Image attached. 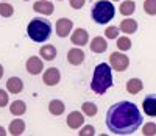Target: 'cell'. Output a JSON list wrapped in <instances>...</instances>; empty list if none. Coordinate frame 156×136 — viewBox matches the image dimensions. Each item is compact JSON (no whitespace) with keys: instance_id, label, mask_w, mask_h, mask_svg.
<instances>
[{"instance_id":"obj_1","label":"cell","mask_w":156,"mask_h":136,"mask_svg":"<svg viewBox=\"0 0 156 136\" xmlns=\"http://www.w3.org/2000/svg\"><path fill=\"white\" fill-rule=\"evenodd\" d=\"M106 127L112 134H133L142 125V114L136 103L122 100L111 105L106 111Z\"/></svg>"},{"instance_id":"obj_2","label":"cell","mask_w":156,"mask_h":136,"mask_svg":"<svg viewBox=\"0 0 156 136\" xmlns=\"http://www.w3.org/2000/svg\"><path fill=\"white\" fill-rule=\"evenodd\" d=\"M112 67L106 63H100L95 69H94V75L90 80V89L95 94H105L109 88H112Z\"/></svg>"},{"instance_id":"obj_3","label":"cell","mask_w":156,"mask_h":136,"mask_svg":"<svg viewBox=\"0 0 156 136\" xmlns=\"http://www.w3.org/2000/svg\"><path fill=\"white\" fill-rule=\"evenodd\" d=\"M27 35L34 42H45L51 36V22L44 17H34L27 25Z\"/></svg>"},{"instance_id":"obj_4","label":"cell","mask_w":156,"mask_h":136,"mask_svg":"<svg viewBox=\"0 0 156 136\" xmlns=\"http://www.w3.org/2000/svg\"><path fill=\"white\" fill-rule=\"evenodd\" d=\"M115 16V8L111 3V0H98L90 9V17L98 25H106Z\"/></svg>"},{"instance_id":"obj_5","label":"cell","mask_w":156,"mask_h":136,"mask_svg":"<svg viewBox=\"0 0 156 136\" xmlns=\"http://www.w3.org/2000/svg\"><path fill=\"white\" fill-rule=\"evenodd\" d=\"M109 66L117 72H123L129 66V58L122 52H112L109 55Z\"/></svg>"},{"instance_id":"obj_6","label":"cell","mask_w":156,"mask_h":136,"mask_svg":"<svg viewBox=\"0 0 156 136\" xmlns=\"http://www.w3.org/2000/svg\"><path fill=\"white\" fill-rule=\"evenodd\" d=\"M25 69L30 75H39L44 69V63H42V58L39 57H30L25 63Z\"/></svg>"},{"instance_id":"obj_7","label":"cell","mask_w":156,"mask_h":136,"mask_svg":"<svg viewBox=\"0 0 156 136\" xmlns=\"http://www.w3.org/2000/svg\"><path fill=\"white\" fill-rule=\"evenodd\" d=\"M72 28H73L72 19H67V17L58 19V22H56V35L59 38H67L69 33L72 31Z\"/></svg>"},{"instance_id":"obj_8","label":"cell","mask_w":156,"mask_h":136,"mask_svg":"<svg viewBox=\"0 0 156 136\" xmlns=\"http://www.w3.org/2000/svg\"><path fill=\"white\" fill-rule=\"evenodd\" d=\"M59 80H61V74H59V69H56V67H48L42 77L44 85L47 86H56L59 83Z\"/></svg>"},{"instance_id":"obj_9","label":"cell","mask_w":156,"mask_h":136,"mask_svg":"<svg viewBox=\"0 0 156 136\" xmlns=\"http://www.w3.org/2000/svg\"><path fill=\"white\" fill-rule=\"evenodd\" d=\"M70 41H72V44L76 46V47H84V46L89 42V33H87L84 28H76V30L72 33Z\"/></svg>"},{"instance_id":"obj_10","label":"cell","mask_w":156,"mask_h":136,"mask_svg":"<svg viewBox=\"0 0 156 136\" xmlns=\"http://www.w3.org/2000/svg\"><path fill=\"white\" fill-rule=\"evenodd\" d=\"M84 52L80 49V47H73V49H70L69 52H67V61H69V64H72V66H80L83 61H84Z\"/></svg>"},{"instance_id":"obj_11","label":"cell","mask_w":156,"mask_h":136,"mask_svg":"<svg viewBox=\"0 0 156 136\" xmlns=\"http://www.w3.org/2000/svg\"><path fill=\"white\" fill-rule=\"evenodd\" d=\"M144 113L150 117H156V94H148L142 102Z\"/></svg>"},{"instance_id":"obj_12","label":"cell","mask_w":156,"mask_h":136,"mask_svg":"<svg viewBox=\"0 0 156 136\" xmlns=\"http://www.w3.org/2000/svg\"><path fill=\"white\" fill-rule=\"evenodd\" d=\"M33 9L36 13H39V14L50 16V14H53L55 6H53V3H50L48 0H37V2L33 5Z\"/></svg>"},{"instance_id":"obj_13","label":"cell","mask_w":156,"mask_h":136,"mask_svg":"<svg viewBox=\"0 0 156 136\" xmlns=\"http://www.w3.org/2000/svg\"><path fill=\"white\" fill-rule=\"evenodd\" d=\"M83 124H84V116L80 111L69 113V116H67V125H69V128L78 130V128L83 127Z\"/></svg>"},{"instance_id":"obj_14","label":"cell","mask_w":156,"mask_h":136,"mask_svg":"<svg viewBox=\"0 0 156 136\" xmlns=\"http://www.w3.org/2000/svg\"><path fill=\"white\" fill-rule=\"evenodd\" d=\"M89 47H90V50H92V53H103L108 49V41L105 38H101V36H95L92 41H90Z\"/></svg>"},{"instance_id":"obj_15","label":"cell","mask_w":156,"mask_h":136,"mask_svg":"<svg viewBox=\"0 0 156 136\" xmlns=\"http://www.w3.org/2000/svg\"><path fill=\"white\" fill-rule=\"evenodd\" d=\"M39 55H41V58L44 61H53L58 55V50L55 46H51V44H45L42 46L41 49H39Z\"/></svg>"},{"instance_id":"obj_16","label":"cell","mask_w":156,"mask_h":136,"mask_svg":"<svg viewBox=\"0 0 156 136\" xmlns=\"http://www.w3.org/2000/svg\"><path fill=\"white\" fill-rule=\"evenodd\" d=\"M6 89H8V92H11V94H19V92H22V89H23V81H22V78H19V77H11V78H8V81H6Z\"/></svg>"},{"instance_id":"obj_17","label":"cell","mask_w":156,"mask_h":136,"mask_svg":"<svg viewBox=\"0 0 156 136\" xmlns=\"http://www.w3.org/2000/svg\"><path fill=\"white\" fill-rule=\"evenodd\" d=\"M142 89H144V83H142L140 78H129L126 81V91L129 94H133V96H136V94H139Z\"/></svg>"},{"instance_id":"obj_18","label":"cell","mask_w":156,"mask_h":136,"mask_svg":"<svg viewBox=\"0 0 156 136\" xmlns=\"http://www.w3.org/2000/svg\"><path fill=\"white\" fill-rule=\"evenodd\" d=\"M120 31L125 35H133L137 31V22L134 19H123L120 22Z\"/></svg>"},{"instance_id":"obj_19","label":"cell","mask_w":156,"mask_h":136,"mask_svg":"<svg viewBox=\"0 0 156 136\" xmlns=\"http://www.w3.org/2000/svg\"><path fill=\"white\" fill-rule=\"evenodd\" d=\"M48 111L53 116H61L64 111H66V105H64V102H61L58 99H53L48 103Z\"/></svg>"},{"instance_id":"obj_20","label":"cell","mask_w":156,"mask_h":136,"mask_svg":"<svg viewBox=\"0 0 156 136\" xmlns=\"http://www.w3.org/2000/svg\"><path fill=\"white\" fill-rule=\"evenodd\" d=\"M8 131H9L12 136H20V134L25 131V122H23L22 119H14V120L9 124Z\"/></svg>"},{"instance_id":"obj_21","label":"cell","mask_w":156,"mask_h":136,"mask_svg":"<svg viewBox=\"0 0 156 136\" xmlns=\"http://www.w3.org/2000/svg\"><path fill=\"white\" fill-rule=\"evenodd\" d=\"M25 111H27V105H25L23 100H14L11 105H9V113L12 116H22L25 114Z\"/></svg>"},{"instance_id":"obj_22","label":"cell","mask_w":156,"mask_h":136,"mask_svg":"<svg viewBox=\"0 0 156 136\" xmlns=\"http://www.w3.org/2000/svg\"><path fill=\"white\" fill-rule=\"evenodd\" d=\"M119 11H120L122 16H131L136 11V3L133 2V0H125V2H122Z\"/></svg>"},{"instance_id":"obj_23","label":"cell","mask_w":156,"mask_h":136,"mask_svg":"<svg viewBox=\"0 0 156 136\" xmlns=\"http://www.w3.org/2000/svg\"><path fill=\"white\" fill-rule=\"evenodd\" d=\"M81 110H83V114H86L87 117H94L98 111V108L94 102H84L81 105Z\"/></svg>"},{"instance_id":"obj_24","label":"cell","mask_w":156,"mask_h":136,"mask_svg":"<svg viewBox=\"0 0 156 136\" xmlns=\"http://www.w3.org/2000/svg\"><path fill=\"white\" fill-rule=\"evenodd\" d=\"M131 39H129L128 36H119L117 38V49H119L120 52H128L129 49H131Z\"/></svg>"},{"instance_id":"obj_25","label":"cell","mask_w":156,"mask_h":136,"mask_svg":"<svg viewBox=\"0 0 156 136\" xmlns=\"http://www.w3.org/2000/svg\"><path fill=\"white\" fill-rule=\"evenodd\" d=\"M14 14V8L8 2H0V16L2 17H11Z\"/></svg>"},{"instance_id":"obj_26","label":"cell","mask_w":156,"mask_h":136,"mask_svg":"<svg viewBox=\"0 0 156 136\" xmlns=\"http://www.w3.org/2000/svg\"><path fill=\"white\" fill-rule=\"evenodd\" d=\"M144 11L148 16H156V0H145L144 2Z\"/></svg>"},{"instance_id":"obj_27","label":"cell","mask_w":156,"mask_h":136,"mask_svg":"<svg viewBox=\"0 0 156 136\" xmlns=\"http://www.w3.org/2000/svg\"><path fill=\"white\" fill-rule=\"evenodd\" d=\"M119 27H114V25H109L106 27V30H105V36L106 39H117L119 38Z\"/></svg>"},{"instance_id":"obj_28","label":"cell","mask_w":156,"mask_h":136,"mask_svg":"<svg viewBox=\"0 0 156 136\" xmlns=\"http://www.w3.org/2000/svg\"><path fill=\"white\" fill-rule=\"evenodd\" d=\"M142 134L144 136H154L156 134V124L154 122H148V124H145L144 128H142Z\"/></svg>"},{"instance_id":"obj_29","label":"cell","mask_w":156,"mask_h":136,"mask_svg":"<svg viewBox=\"0 0 156 136\" xmlns=\"http://www.w3.org/2000/svg\"><path fill=\"white\" fill-rule=\"evenodd\" d=\"M78 134L80 136H94L95 134V128H94V125H83L81 130L78 131Z\"/></svg>"},{"instance_id":"obj_30","label":"cell","mask_w":156,"mask_h":136,"mask_svg":"<svg viewBox=\"0 0 156 136\" xmlns=\"http://www.w3.org/2000/svg\"><path fill=\"white\" fill-rule=\"evenodd\" d=\"M9 103V97L5 89H0V108H5Z\"/></svg>"},{"instance_id":"obj_31","label":"cell","mask_w":156,"mask_h":136,"mask_svg":"<svg viewBox=\"0 0 156 136\" xmlns=\"http://www.w3.org/2000/svg\"><path fill=\"white\" fill-rule=\"evenodd\" d=\"M69 2H70V6H72L73 9H81V8L84 6L86 0H69Z\"/></svg>"},{"instance_id":"obj_32","label":"cell","mask_w":156,"mask_h":136,"mask_svg":"<svg viewBox=\"0 0 156 136\" xmlns=\"http://www.w3.org/2000/svg\"><path fill=\"white\" fill-rule=\"evenodd\" d=\"M0 136H6V130L2 125H0Z\"/></svg>"},{"instance_id":"obj_33","label":"cell","mask_w":156,"mask_h":136,"mask_svg":"<svg viewBox=\"0 0 156 136\" xmlns=\"http://www.w3.org/2000/svg\"><path fill=\"white\" fill-rule=\"evenodd\" d=\"M3 72H5V71H3V66H2V64H0V78H2V77H3Z\"/></svg>"},{"instance_id":"obj_34","label":"cell","mask_w":156,"mask_h":136,"mask_svg":"<svg viewBox=\"0 0 156 136\" xmlns=\"http://www.w3.org/2000/svg\"><path fill=\"white\" fill-rule=\"evenodd\" d=\"M112 2H119V0H112Z\"/></svg>"},{"instance_id":"obj_35","label":"cell","mask_w":156,"mask_h":136,"mask_svg":"<svg viewBox=\"0 0 156 136\" xmlns=\"http://www.w3.org/2000/svg\"><path fill=\"white\" fill-rule=\"evenodd\" d=\"M2 2H8V0H2Z\"/></svg>"},{"instance_id":"obj_36","label":"cell","mask_w":156,"mask_h":136,"mask_svg":"<svg viewBox=\"0 0 156 136\" xmlns=\"http://www.w3.org/2000/svg\"><path fill=\"white\" fill-rule=\"evenodd\" d=\"M23 2H28V0H23Z\"/></svg>"},{"instance_id":"obj_37","label":"cell","mask_w":156,"mask_h":136,"mask_svg":"<svg viewBox=\"0 0 156 136\" xmlns=\"http://www.w3.org/2000/svg\"><path fill=\"white\" fill-rule=\"evenodd\" d=\"M58 2H62V0H58Z\"/></svg>"}]
</instances>
